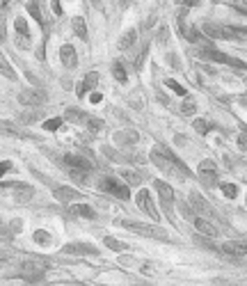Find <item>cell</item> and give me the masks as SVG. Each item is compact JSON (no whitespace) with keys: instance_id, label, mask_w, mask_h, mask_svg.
<instances>
[{"instance_id":"6da1fadb","label":"cell","mask_w":247,"mask_h":286,"mask_svg":"<svg viewBox=\"0 0 247 286\" xmlns=\"http://www.w3.org/2000/svg\"><path fill=\"white\" fill-rule=\"evenodd\" d=\"M149 158H151V162H154L156 168L162 170V172L176 174V176H181V178H188L190 176V170L186 168V162L178 160V158L174 156V154L170 152L165 144H156V146H154V149H151V154H149Z\"/></svg>"},{"instance_id":"7a4b0ae2","label":"cell","mask_w":247,"mask_h":286,"mask_svg":"<svg viewBox=\"0 0 247 286\" xmlns=\"http://www.w3.org/2000/svg\"><path fill=\"white\" fill-rule=\"evenodd\" d=\"M98 188H101L106 194H112V197H117V200H124V202L130 200L128 184H126V181H122V178H117V176H106V178H101Z\"/></svg>"},{"instance_id":"3957f363","label":"cell","mask_w":247,"mask_h":286,"mask_svg":"<svg viewBox=\"0 0 247 286\" xmlns=\"http://www.w3.org/2000/svg\"><path fill=\"white\" fill-rule=\"evenodd\" d=\"M119 224H122L124 229H128V232L138 234V236H146V238H156V240H170V236H167L162 229L158 227H149V224H140V222H133V220H119Z\"/></svg>"},{"instance_id":"277c9868","label":"cell","mask_w":247,"mask_h":286,"mask_svg":"<svg viewBox=\"0 0 247 286\" xmlns=\"http://www.w3.org/2000/svg\"><path fill=\"white\" fill-rule=\"evenodd\" d=\"M64 119L66 122H74V124H78V126H87L90 130H101L103 128V122H98L96 117H92V114L82 112V110H78V108H66Z\"/></svg>"},{"instance_id":"5b68a950","label":"cell","mask_w":247,"mask_h":286,"mask_svg":"<svg viewBox=\"0 0 247 286\" xmlns=\"http://www.w3.org/2000/svg\"><path fill=\"white\" fill-rule=\"evenodd\" d=\"M202 55H204L206 60H213V62H220V64H229L234 66V69H247V64L242 62V60L238 58H231V55L226 53H220V50H213V48H202Z\"/></svg>"},{"instance_id":"8992f818","label":"cell","mask_w":247,"mask_h":286,"mask_svg":"<svg viewBox=\"0 0 247 286\" xmlns=\"http://www.w3.org/2000/svg\"><path fill=\"white\" fill-rule=\"evenodd\" d=\"M46 98H48V92H46V90H37V87H32V90H23V92L18 94V103H23V106H28V108L42 106V103H46Z\"/></svg>"},{"instance_id":"52a82bcc","label":"cell","mask_w":247,"mask_h":286,"mask_svg":"<svg viewBox=\"0 0 247 286\" xmlns=\"http://www.w3.org/2000/svg\"><path fill=\"white\" fill-rule=\"evenodd\" d=\"M138 206H140V210L142 213H146L151 220H160V213L156 210V204H154V200H151L149 190H140V192H138Z\"/></svg>"},{"instance_id":"ba28073f","label":"cell","mask_w":247,"mask_h":286,"mask_svg":"<svg viewBox=\"0 0 247 286\" xmlns=\"http://www.w3.org/2000/svg\"><path fill=\"white\" fill-rule=\"evenodd\" d=\"M154 188H156V192L160 194V202H162V206H165V210L170 213V210H172V204H174L172 186L165 184V181H160V178H156V181H154Z\"/></svg>"},{"instance_id":"9c48e42d","label":"cell","mask_w":247,"mask_h":286,"mask_svg":"<svg viewBox=\"0 0 247 286\" xmlns=\"http://www.w3.org/2000/svg\"><path fill=\"white\" fill-rule=\"evenodd\" d=\"M210 39H236L234 37V28H224V26H213V23H206L202 28Z\"/></svg>"},{"instance_id":"30bf717a","label":"cell","mask_w":247,"mask_h":286,"mask_svg":"<svg viewBox=\"0 0 247 286\" xmlns=\"http://www.w3.org/2000/svg\"><path fill=\"white\" fill-rule=\"evenodd\" d=\"M44 270H46V264H39V261H28V264L21 266V272H18V275L26 277L28 282H32V280H37L39 275H44Z\"/></svg>"},{"instance_id":"8fae6325","label":"cell","mask_w":247,"mask_h":286,"mask_svg":"<svg viewBox=\"0 0 247 286\" xmlns=\"http://www.w3.org/2000/svg\"><path fill=\"white\" fill-rule=\"evenodd\" d=\"M112 140L117 146H133L140 142V133L138 130H117L112 135Z\"/></svg>"},{"instance_id":"7c38bea8","label":"cell","mask_w":247,"mask_h":286,"mask_svg":"<svg viewBox=\"0 0 247 286\" xmlns=\"http://www.w3.org/2000/svg\"><path fill=\"white\" fill-rule=\"evenodd\" d=\"M64 162L69 165V170H76V172H85V174H90V170L94 168L92 165V160L90 158H82V156H64Z\"/></svg>"},{"instance_id":"4fadbf2b","label":"cell","mask_w":247,"mask_h":286,"mask_svg":"<svg viewBox=\"0 0 247 286\" xmlns=\"http://www.w3.org/2000/svg\"><path fill=\"white\" fill-rule=\"evenodd\" d=\"M0 135H12V138H21V140H28L30 133L23 128H18V124L14 122H5V119H0Z\"/></svg>"},{"instance_id":"5bb4252c","label":"cell","mask_w":247,"mask_h":286,"mask_svg":"<svg viewBox=\"0 0 247 286\" xmlns=\"http://www.w3.org/2000/svg\"><path fill=\"white\" fill-rule=\"evenodd\" d=\"M222 254H229V256H247V243L242 240H229L220 248Z\"/></svg>"},{"instance_id":"9a60e30c","label":"cell","mask_w":247,"mask_h":286,"mask_svg":"<svg viewBox=\"0 0 247 286\" xmlns=\"http://www.w3.org/2000/svg\"><path fill=\"white\" fill-rule=\"evenodd\" d=\"M60 60H62V64L64 66L76 69V64H78V53H76V48L71 44H64V46L60 48Z\"/></svg>"},{"instance_id":"2e32d148","label":"cell","mask_w":247,"mask_h":286,"mask_svg":"<svg viewBox=\"0 0 247 286\" xmlns=\"http://www.w3.org/2000/svg\"><path fill=\"white\" fill-rule=\"evenodd\" d=\"M64 254H98V250L92 243H69L62 248Z\"/></svg>"},{"instance_id":"e0dca14e","label":"cell","mask_w":247,"mask_h":286,"mask_svg":"<svg viewBox=\"0 0 247 286\" xmlns=\"http://www.w3.org/2000/svg\"><path fill=\"white\" fill-rule=\"evenodd\" d=\"M192 222H194V229H197L199 234H204V236H208V238H215L218 234H220V232H218V227H215L213 222L206 220V218H194Z\"/></svg>"},{"instance_id":"ac0fdd59","label":"cell","mask_w":247,"mask_h":286,"mask_svg":"<svg viewBox=\"0 0 247 286\" xmlns=\"http://www.w3.org/2000/svg\"><path fill=\"white\" fill-rule=\"evenodd\" d=\"M96 82H98V74H96V71H90V74H87V76L80 80V85H78L76 94L82 98V96H85V92H90V90H94V87H96Z\"/></svg>"},{"instance_id":"d6986e66","label":"cell","mask_w":247,"mask_h":286,"mask_svg":"<svg viewBox=\"0 0 247 286\" xmlns=\"http://www.w3.org/2000/svg\"><path fill=\"white\" fill-rule=\"evenodd\" d=\"M82 194L78 192L76 188H69V186H62V188L55 190V200L58 202H64V204H69V202H76V200H80Z\"/></svg>"},{"instance_id":"ffe728a7","label":"cell","mask_w":247,"mask_h":286,"mask_svg":"<svg viewBox=\"0 0 247 286\" xmlns=\"http://www.w3.org/2000/svg\"><path fill=\"white\" fill-rule=\"evenodd\" d=\"M69 210L74 213V216H78V218H87V220H94V218H96V210L92 208V206H87V204H71V206H69Z\"/></svg>"},{"instance_id":"44dd1931","label":"cell","mask_w":247,"mask_h":286,"mask_svg":"<svg viewBox=\"0 0 247 286\" xmlns=\"http://www.w3.org/2000/svg\"><path fill=\"white\" fill-rule=\"evenodd\" d=\"M190 204H192L194 210H199V213H206V216H210V206H208V202H206L204 197H202V194L190 192Z\"/></svg>"},{"instance_id":"7402d4cb","label":"cell","mask_w":247,"mask_h":286,"mask_svg":"<svg viewBox=\"0 0 247 286\" xmlns=\"http://www.w3.org/2000/svg\"><path fill=\"white\" fill-rule=\"evenodd\" d=\"M71 28H74V32L78 34V37L87 42V23H85V18H82V16H76L74 21H71Z\"/></svg>"},{"instance_id":"603a6c76","label":"cell","mask_w":247,"mask_h":286,"mask_svg":"<svg viewBox=\"0 0 247 286\" xmlns=\"http://www.w3.org/2000/svg\"><path fill=\"white\" fill-rule=\"evenodd\" d=\"M0 74H2L5 78H10V80H16V71L10 66V62L5 60V55L2 53H0Z\"/></svg>"},{"instance_id":"cb8c5ba5","label":"cell","mask_w":247,"mask_h":286,"mask_svg":"<svg viewBox=\"0 0 247 286\" xmlns=\"http://www.w3.org/2000/svg\"><path fill=\"white\" fill-rule=\"evenodd\" d=\"M122 176H124V181H126L128 186H138V184H142L140 172H135V170H124Z\"/></svg>"},{"instance_id":"d4e9b609","label":"cell","mask_w":247,"mask_h":286,"mask_svg":"<svg viewBox=\"0 0 247 286\" xmlns=\"http://www.w3.org/2000/svg\"><path fill=\"white\" fill-rule=\"evenodd\" d=\"M135 39H138V32H135V30H128V32H126L122 39H119V48H122V50L130 48V46H133V42H135Z\"/></svg>"},{"instance_id":"484cf974","label":"cell","mask_w":247,"mask_h":286,"mask_svg":"<svg viewBox=\"0 0 247 286\" xmlns=\"http://www.w3.org/2000/svg\"><path fill=\"white\" fill-rule=\"evenodd\" d=\"M106 248H110V250H114V252H124V250H128V245L126 243H122V240H117V238H112V236H106Z\"/></svg>"},{"instance_id":"4316f807","label":"cell","mask_w":247,"mask_h":286,"mask_svg":"<svg viewBox=\"0 0 247 286\" xmlns=\"http://www.w3.org/2000/svg\"><path fill=\"white\" fill-rule=\"evenodd\" d=\"M192 126H194V130H197L199 135H206L210 128H213V124H210L208 119H194Z\"/></svg>"},{"instance_id":"83f0119b","label":"cell","mask_w":247,"mask_h":286,"mask_svg":"<svg viewBox=\"0 0 247 286\" xmlns=\"http://www.w3.org/2000/svg\"><path fill=\"white\" fill-rule=\"evenodd\" d=\"M112 76L117 78L119 82H126V80H128V74H126V69H124L122 62H114V64H112Z\"/></svg>"},{"instance_id":"f1b7e54d","label":"cell","mask_w":247,"mask_h":286,"mask_svg":"<svg viewBox=\"0 0 247 286\" xmlns=\"http://www.w3.org/2000/svg\"><path fill=\"white\" fill-rule=\"evenodd\" d=\"M32 238L37 245H50V234L44 232V229H37V232L32 234Z\"/></svg>"},{"instance_id":"f546056e","label":"cell","mask_w":247,"mask_h":286,"mask_svg":"<svg viewBox=\"0 0 247 286\" xmlns=\"http://www.w3.org/2000/svg\"><path fill=\"white\" fill-rule=\"evenodd\" d=\"M220 190L224 192V197L236 200V194H238V186L236 184H220Z\"/></svg>"},{"instance_id":"4dcf8cb0","label":"cell","mask_w":247,"mask_h":286,"mask_svg":"<svg viewBox=\"0 0 247 286\" xmlns=\"http://www.w3.org/2000/svg\"><path fill=\"white\" fill-rule=\"evenodd\" d=\"M14 28H16V34L18 37H28V32H30V30H28V21L23 16H18L16 21H14Z\"/></svg>"},{"instance_id":"1f68e13d","label":"cell","mask_w":247,"mask_h":286,"mask_svg":"<svg viewBox=\"0 0 247 286\" xmlns=\"http://www.w3.org/2000/svg\"><path fill=\"white\" fill-rule=\"evenodd\" d=\"M28 12H30V16H32L39 26H44V18H42V12H39L37 2H28Z\"/></svg>"},{"instance_id":"d6a6232c","label":"cell","mask_w":247,"mask_h":286,"mask_svg":"<svg viewBox=\"0 0 247 286\" xmlns=\"http://www.w3.org/2000/svg\"><path fill=\"white\" fill-rule=\"evenodd\" d=\"M165 85L170 87V90H172V92H176L178 96H186V87H181V85H178L176 80H174V78H167V80H165Z\"/></svg>"},{"instance_id":"836d02e7","label":"cell","mask_w":247,"mask_h":286,"mask_svg":"<svg viewBox=\"0 0 247 286\" xmlns=\"http://www.w3.org/2000/svg\"><path fill=\"white\" fill-rule=\"evenodd\" d=\"M62 122H64V119L53 117V119H48V122H44V128H46V130H58L60 126H62Z\"/></svg>"},{"instance_id":"e575fe53","label":"cell","mask_w":247,"mask_h":286,"mask_svg":"<svg viewBox=\"0 0 247 286\" xmlns=\"http://www.w3.org/2000/svg\"><path fill=\"white\" fill-rule=\"evenodd\" d=\"M181 112H183V114H194V112H197V103L188 98V101L181 106Z\"/></svg>"},{"instance_id":"d590c367","label":"cell","mask_w":247,"mask_h":286,"mask_svg":"<svg viewBox=\"0 0 247 286\" xmlns=\"http://www.w3.org/2000/svg\"><path fill=\"white\" fill-rule=\"evenodd\" d=\"M202 172H215V160H202L199 162V174Z\"/></svg>"},{"instance_id":"8d00e7d4","label":"cell","mask_w":247,"mask_h":286,"mask_svg":"<svg viewBox=\"0 0 247 286\" xmlns=\"http://www.w3.org/2000/svg\"><path fill=\"white\" fill-rule=\"evenodd\" d=\"M37 117H39V112H23L18 119H21V124H32Z\"/></svg>"},{"instance_id":"74e56055","label":"cell","mask_w":247,"mask_h":286,"mask_svg":"<svg viewBox=\"0 0 247 286\" xmlns=\"http://www.w3.org/2000/svg\"><path fill=\"white\" fill-rule=\"evenodd\" d=\"M10 170H12V162H10V160H2V162H0V176H5Z\"/></svg>"},{"instance_id":"f35d334b","label":"cell","mask_w":247,"mask_h":286,"mask_svg":"<svg viewBox=\"0 0 247 286\" xmlns=\"http://www.w3.org/2000/svg\"><path fill=\"white\" fill-rule=\"evenodd\" d=\"M238 146H240L242 152H247V135H245V133L238 135Z\"/></svg>"},{"instance_id":"ab89813d","label":"cell","mask_w":247,"mask_h":286,"mask_svg":"<svg viewBox=\"0 0 247 286\" xmlns=\"http://www.w3.org/2000/svg\"><path fill=\"white\" fill-rule=\"evenodd\" d=\"M71 176H74L76 181H87V174L85 172H76V170H71Z\"/></svg>"},{"instance_id":"60d3db41","label":"cell","mask_w":247,"mask_h":286,"mask_svg":"<svg viewBox=\"0 0 247 286\" xmlns=\"http://www.w3.org/2000/svg\"><path fill=\"white\" fill-rule=\"evenodd\" d=\"M215 286H240V284H234V282H226V280H215Z\"/></svg>"},{"instance_id":"b9f144b4","label":"cell","mask_w":247,"mask_h":286,"mask_svg":"<svg viewBox=\"0 0 247 286\" xmlns=\"http://www.w3.org/2000/svg\"><path fill=\"white\" fill-rule=\"evenodd\" d=\"M202 0H181V5L183 7H194V5H199Z\"/></svg>"},{"instance_id":"7bdbcfd3","label":"cell","mask_w":247,"mask_h":286,"mask_svg":"<svg viewBox=\"0 0 247 286\" xmlns=\"http://www.w3.org/2000/svg\"><path fill=\"white\" fill-rule=\"evenodd\" d=\"M7 37V32H5V23H2V16H0V42Z\"/></svg>"},{"instance_id":"ee69618b","label":"cell","mask_w":247,"mask_h":286,"mask_svg":"<svg viewBox=\"0 0 247 286\" xmlns=\"http://www.w3.org/2000/svg\"><path fill=\"white\" fill-rule=\"evenodd\" d=\"M101 98H103L101 94H98V92H94V94H92V96H90V101H92V103H98V101H101Z\"/></svg>"},{"instance_id":"f6af8a7d","label":"cell","mask_w":247,"mask_h":286,"mask_svg":"<svg viewBox=\"0 0 247 286\" xmlns=\"http://www.w3.org/2000/svg\"><path fill=\"white\" fill-rule=\"evenodd\" d=\"M130 2H133V0H119V5H122V7H128Z\"/></svg>"},{"instance_id":"bcb514c9","label":"cell","mask_w":247,"mask_h":286,"mask_svg":"<svg viewBox=\"0 0 247 286\" xmlns=\"http://www.w3.org/2000/svg\"><path fill=\"white\" fill-rule=\"evenodd\" d=\"M7 5H10V0H0V10H5Z\"/></svg>"},{"instance_id":"7dc6e473","label":"cell","mask_w":247,"mask_h":286,"mask_svg":"<svg viewBox=\"0 0 247 286\" xmlns=\"http://www.w3.org/2000/svg\"><path fill=\"white\" fill-rule=\"evenodd\" d=\"M240 128H242V133L247 135V124H240Z\"/></svg>"},{"instance_id":"c3c4849f","label":"cell","mask_w":247,"mask_h":286,"mask_svg":"<svg viewBox=\"0 0 247 286\" xmlns=\"http://www.w3.org/2000/svg\"><path fill=\"white\" fill-rule=\"evenodd\" d=\"M213 2H215V0H213Z\"/></svg>"}]
</instances>
